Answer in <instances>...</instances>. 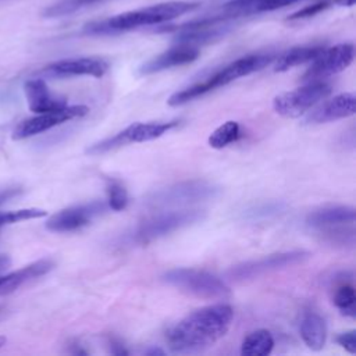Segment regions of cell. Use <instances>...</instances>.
Wrapping results in <instances>:
<instances>
[{
	"label": "cell",
	"instance_id": "obj_11",
	"mask_svg": "<svg viewBox=\"0 0 356 356\" xmlns=\"http://www.w3.org/2000/svg\"><path fill=\"white\" fill-rule=\"evenodd\" d=\"M108 70V63L97 57L64 58L46 65L40 74L50 78H68L79 75H90L95 78L103 76Z\"/></svg>",
	"mask_w": 356,
	"mask_h": 356
},
{
	"label": "cell",
	"instance_id": "obj_5",
	"mask_svg": "<svg viewBox=\"0 0 356 356\" xmlns=\"http://www.w3.org/2000/svg\"><path fill=\"white\" fill-rule=\"evenodd\" d=\"M218 192L220 188L207 181H182L152 193L147 197L146 203L150 207L157 209L170 206H186L214 199L218 195Z\"/></svg>",
	"mask_w": 356,
	"mask_h": 356
},
{
	"label": "cell",
	"instance_id": "obj_29",
	"mask_svg": "<svg viewBox=\"0 0 356 356\" xmlns=\"http://www.w3.org/2000/svg\"><path fill=\"white\" fill-rule=\"evenodd\" d=\"M335 342L338 345H341L349 353H352V355L356 353V331L355 330L341 332L339 335H337Z\"/></svg>",
	"mask_w": 356,
	"mask_h": 356
},
{
	"label": "cell",
	"instance_id": "obj_10",
	"mask_svg": "<svg viewBox=\"0 0 356 356\" xmlns=\"http://www.w3.org/2000/svg\"><path fill=\"white\" fill-rule=\"evenodd\" d=\"M108 209L107 202L93 200L85 204H76L63 209L46 221V228L53 232H71L88 225L95 217Z\"/></svg>",
	"mask_w": 356,
	"mask_h": 356
},
{
	"label": "cell",
	"instance_id": "obj_14",
	"mask_svg": "<svg viewBox=\"0 0 356 356\" xmlns=\"http://www.w3.org/2000/svg\"><path fill=\"white\" fill-rule=\"evenodd\" d=\"M356 96L350 92H345L334 96L314 108L305 120L307 124H324L341 118H346L355 114Z\"/></svg>",
	"mask_w": 356,
	"mask_h": 356
},
{
	"label": "cell",
	"instance_id": "obj_32",
	"mask_svg": "<svg viewBox=\"0 0 356 356\" xmlns=\"http://www.w3.org/2000/svg\"><path fill=\"white\" fill-rule=\"evenodd\" d=\"M21 193V189L17 188V186H13V188H6V189H0V204L6 203L7 200L13 199L14 196L19 195Z\"/></svg>",
	"mask_w": 356,
	"mask_h": 356
},
{
	"label": "cell",
	"instance_id": "obj_25",
	"mask_svg": "<svg viewBox=\"0 0 356 356\" xmlns=\"http://www.w3.org/2000/svg\"><path fill=\"white\" fill-rule=\"evenodd\" d=\"M106 192H107V204L108 209L114 211L124 210L128 204V192L121 181L115 178H104Z\"/></svg>",
	"mask_w": 356,
	"mask_h": 356
},
{
	"label": "cell",
	"instance_id": "obj_31",
	"mask_svg": "<svg viewBox=\"0 0 356 356\" xmlns=\"http://www.w3.org/2000/svg\"><path fill=\"white\" fill-rule=\"evenodd\" d=\"M107 346H108L110 353H113V355H128V350L125 349L122 342L120 339H117L115 337L107 338Z\"/></svg>",
	"mask_w": 356,
	"mask_h": 356
},
{
	"label": "cell",
	"instance_id": "obj_26",
	"mask_svg": "<svg viewBox=\"0 0 356 356\" xmlns=\"http://www.w3.org/2000/svg\"><path fill=\"white\" fill-rule=\"evenodd\" d=\"M102 0H60L51 6H49L44 11L43 15L49 17V18H54V17H64L68 14H72L83 7L92 6L95 3H99Z\"/></svg>",
	"mask_w": 356,
	"mask_h": 356
},
{
	"label": "cell",
	"instance_id": "obj_7",
	"mask_svg": "<svg viewBox=\"0 0 356 356\" xmlns=\"http://www.w3.org/2000/svg\"><path fill=\"white\" fill-rule=\"evenodd\" d=\"M310 256L306 250H291V252H280L274 254L264 256L257 260L245 261L231 267L227 275L235 281H246L252 278H257L266 273L286 268L302 263Z\"/></svg>",
	"mask_w": 356,
	"mask_h": 356
},
{
	"label": "cell",
	"instance_id": "obj_8",
	"mask_svg": "<svg viewBox=\"0 0 356 356\" xmlns=\"http://www.w3.org/2000/svg\"><path fill=\"white\" fill-rule=\"evenodd\" d=\"M88 113H89V108L82 104L65 106L58 110L38 113V115L24 120L22 122H19L15 127V129L13 131V139L21 140V139L35 136L38 134H42L44 131H49V129L60 125V124H64L70 120L83 117Z\"/></svg>",
	"mask_w": 356,
	"mask_h": 356
},
{
	"label": "cell",
	"instance_id": "obj_21",
	"mask_svg": "<svg viewBox=\"0 0 356 356\" xmlns=\"http://www.w3.org/2000/svg\"><path fill=\"white\" fill-rule=\"evenodd\" d=\"M274 348V338L268 330H256L248 334L241 346L243 356H267Z\"/></svg>",
	"mask_w": 356,
	"mask_h": 356
},
{
	"label": "cell",
	"instance_id": "obj_30",
	"mask_svg": "<svg viewBox=\"0 0 356 356\" xmlns=\"http://www.w3.org/2000/svg\"><path fill=\"white\" fill-rule=\"evenodd\" d=\"M295 1H299V0H266V1L260 6L259 13H263V11H273V10H277V8L289 6V4L295 3Z\"/></svg>",
	"mask_w": 356,
	"mask_h": 356
},
{
	"label": "cell",
	"instance_id": "obj_34",
	"mask_svg": "<svg viewBox=\"0 0 356 356\" xmlns=\"http://www.w3.org/2000/svg\"><path fill=\"white\" fill-rule=\"evenodd\" d=\"M10 264V259L7 256H0V268H4Z\"/></svg>",
	"mask_w": 356,
	"mask_h": 356
},
{
	"label": "cell",
	"instance_id": "obj_35",
	"mask_svg": "<svg viewBox=\"0 0 356 356\" xmlns=\"http://www.w3.org/2000/svg\"><path fill=\"white\" fill-rule=\"evenodd\" d=\"M146 355H164V352H163L161 349H156V348H153V349L146 350Z\"/></svg>",
	"mask_w": 356,
	"mask_h": 356
},
{
	"label": "cell",
	"instance_id": "obj_6",
	"mask_svg": "<svg viewBox=\"0 0 356 356\" xmlns=\"http://www.w3.org/2000/svg\"><path fill=\"white\" fill-rule=\"evenodd\" d=\"M331 93V86L323 81L307 82L293 90L281 93L274 97L273 107L277 114L286 118H296L309 108L325 99Z\"/></svg>",
	"mask_w": 356,
	"mask_h": 356
},
{
	"label": "cell",
	"instance_id": "obj_33",
	"mask_svg": "<svg viewBox=\"0 0 356 356\" xmlns=\"http://www.w3.org/2000/svg\"><path fill=\"white\" fill-rule=\"evenodd\" d=\"M356 0H334L335 4L338 6H346V7H352L355 4Z\"/></svg>",
	"mask_w": 356,
	"mask_h": 356
},
{
	"label": "cell",
	"instance_id": "obj_22",
	"mask_svg": "<svg viewBox=\"0 0 356 356\" xmlns=\"http://www.w3.org/2000/svg\"><path fill=\"white\" fill-rule=\"evenodd\" d=\"M332 302L341 310V313L343 316H348V317H352V318L356 316L355 288L348 280L341 278L339 282L335 285L334 295H332Z\"/></svg>",
	"mask_w": 356,
	"mask_h": 356
},
{
	"label": "cell",
	"instance_id": "obj_3",
	"mask_svg": "<svg viewBox=\"0 0 356 356\" xmlns=\"http://www.w3.org/2000/svg\"><path fill=\"white\" fill-rule=\"evenodd\" d=\"M163 281L178 291L200 299H225L231 291L217 275L197 268H172L163 274Z\"/></svg>",
	"mask_w": 356,
	"mask_h": 356
},
{
	"label": "cell",
	"instance_id": "obj_17",
	"mask_svg": "<svg viewBox=\"0 0 356 356\" xmlns=\"http://www.w3.org/2000/svg\"><path fill=\"white\" fill-rule=\"evenodd\" d=\"M356 211L352 206H328L310 213L306 217V222L313 228H324L341 224H353Z\"/></svg>",
	"mask_w": 356,
	"mask_h": 356
},
{
	"label": "cell",
	"instance_id": "obj_1",
	"mask_svg": "<svg viewBox=\"0 0 356 356\" xmlns=\"http://www.w3.org/2000/svg\"><path fill=\"white\" fill-rule=\"evenodd\" d=\"M234 310L217 303L189 313L167 334V345L175 353H196L210 348L231 327Z\"/></svg>",
	"mask_w": 356,
	"mask_h": 356
},
{
	"label": "cell",
	"instance_id": "obj_18",
	"mask_svg": "<svg viewBox=\"0 0 356 356\" xmlns=\"http://www.w3.org/2000/svg\"><path fill=\"white\" fill-rule=\"evenodd\" d=\"M299 332L305 345L312 350H320L324 348L327 339V325L318 313L307 310L302 316Z\"/></svg>",
	"mask_w": 356,
	"mask_h": 356
},
{
	"label": "cell",
	"instance_id": "obj_4",
	"mask_svg": "<svg viewBox=\"0 0 356 356\" xmlns=\"http://www.w3.org/2000/svg\"><path fill=\"white\" fill-rule=\"evenodd\" d=\"M204 211L199 209H182V210H170L149 217L142 221L136 229L128 235L131 243H149L154 239H159L164 235H168L174 231L192 225L203 220Z\"/></svg>",
	"mask_w": 356,
	"mask_h": 356
},
{
	"label": "cell",
	"instance_id": "obj_23",
	"mask_svg": "<svg viewBox=\"0 0 356 356\" xmlns=\"http://www.w3.org/2000/svg\"><path fill=\"white\" fill-rule=\"evenodd\" d=\"M241 136V127L236 121H225L220 127H217L209 136L207 142L213 149H222L232 142H236Z\"/></svg>",
	"mask_w": 356,
	"mask_h": 356
},
{
	"label": "cell",
	"instance_id": "obj_27",
	"mask_svg": "<svg viewBox=\"0 0 356 356\" xmlns=\"http://www.w3.org/2000/svg\"><path fill=\"white\" fill-rule=\"evenodd\" d=\"M47 214L46 210L38 209V207H28V209H18V210H8V211H0V228L15 224L25 220H33L40 218Z\"/></svg>",
	"mask_w": 356,
	"mask_h": 356
},
{
	"label": "cell",
	"instance_id": "obj_19",
	"mask_svg": "<svg viewBox=\"0 0 356 356\" xmlns=\"http://www.w3.org/2000/svg\"><path fill=\"white\" fill-rule=\"evenodd\" d=\"M179 121L172 120L167 122H135L127 127L129 135V143H139L157 139L168 131L178 127Z\"/></svg>",
	"mask_w": 356,
	"mask_h": 356
},
{
	"label": "cell",
	"instance_id": "obj_12",
	"mask_svg": "<svg viewBox=\"0 0 356 356\" xmlns=\"http://www.w3.org/2000/svg\"><path fill=\"white\" fill-rule=\"evenodd\" d=\"M199 57V49L192 44L177 43L174 47L157 54L139 67L140 75H150L172 67L185 65L193 63Z\"/></svg>",
	"mask_w": 356,
	"mask_h": 356
},
{
	"label": "cell",
	"instance_id": "obj_15",
	"mask_svg": "<svg viewBox=\"0 0 356 356\" xmlns=\"http://www.w3.org/2000/svg\"><path fill=\"white\" fill-rule=\"evenodd\" d=\"M24 92L29 110L36 114L58 110L68 106L64 97L51 93V90L42 78L28 79L24 83Z\"/></svg>",
	"mask_w": 356,
	"mask_h": 356
},
{
	"label": "cell",
	"instance_id": "obj_36",
	"mask_svg": "<svg viewBox=\"0 0 356 356\" xmlns=\"http://www.w3.org/2000/svg\"><path fill=\"white\" fill-rule=\"evenodd\" d=\"M6 342H7V338H6L4 335H0V348H1V346H4V345H6Z\"/></svg>",
	"mask_w": 356,
	"mask_h": 356
},
{
	"label": "cell",
	"instance_id": "obj_16",
	"mask_svg": "<svg viewBox=\"0 0 356 356\" xmlns=\"http://www.w3.org/2000/svg\"><path fill=\"white\" fill-rule=\"evenodd\" d=\"M54 267V261L50 259H40L38 261H33L19 270H15L13 273H8L6 275L0 277V296L8 295L22 286L25 282L32 281L35 278H39L49 271H51Z\"/></svg>",
	"mask_w": 356,
	"mask_h": 356
},
{
	"label": "cell",
	"instance_id": "obj_24",
	"mask_svg": "<svg viewBox=\"0 0 356 356\" xmlns=\"http://www.w3.org/2000/svg\"><path fill=\"white\" fill-rule=\"evenodd\" d=\"M346 224L341 225H331L318 228L321 229V239L332 246H353L355 245V229L350 224V227H343Z\"/></svg>",
	"mask_w": 356,
	"mask_h": 356
},
{
	"label": "cell",
	"instance_id": "obj_20",
	"mask_svg": "<svg viewBox=\"0 0 356 356\" xmlns=\"http://www.w3.org/2000/svg\"><path fill=\"white\" fill-rule=\"evenodd\" d=\"M323 46H299L285 51L275 63L274 70L277 72L288 71L296 65L313 61L323 50Z\"/></svg>",
	"mask_w": 356,
	"mask_h": 356
},
{
	"label": "cell",
	"instance_id": "obj_2",
	"mask_svg": "<svg viewBox=\"0 0 356 356\" xmlns=\"http://www.w3.org/2000/svg\"><path fill=\"white\" fill-rule=\"evenodd\" d=\"M199 4L191 1H168L156 6L143 7L139 10L127 11L102 21H93L83 26V32L88 35H113L127 31H132L140 26L157 25L181 17Z\"/></svg>",
	"mask_w": 356,
	"mask_h": 356
},
{
	"label": "cell",
	"instance_id": "obj_13",
	"mask_svg": "<svg viewBox=\"0 0 356 356\" xmlns=\"http://www.w3.org/2000/svg\"><path fill=\"white\" fill-rule=\"evenodd\" d=\"M273 60H274V56L267 54V53L248 54V56H243V57L232 61L222 70L217 71L216 74L211 75V78H213L216 86L220 88V86H224L238 78L246 76L252 72H256V71L267 67Z\"/></svg>",
	"mask_w": 356,
	"mask_h": 356
},
{
	"label": "cell",
	"instance_id": "obj_28",
	"mask_svg": "<svg viewBox=\"0 0 356 356\" xmlns=\"http://www.w3.org/2000/svg\"><path fill=\"white\" fill-rule=\"evenodd\" d=\"M328 7V3L327 1H318V3H314L312 6H306L305 8L291 14L288 17V19H303V18H310V17H314L317 15L318 13H321L323 10H325Z\"/></svg>",
	"mask_w": 356,
	"mask_h": 356
},
{
	"label": "cell",
	"instance_id": "obj_9",
	"mask_svg": "<svg viewBox=\"0 0 356 356\" xmlns=\"http://www.w3.org/2000/svg\"><path fill=\"white\" fill-rule=\"evenodd\" d=\"M353 57L355 46L352 43H339L332 47L323 49L303 74L302 81L313 82L338 74L352 64Z\"/></svg>",
	"mask_w": 356,
	"mask_h": 356
}]
</instances>
